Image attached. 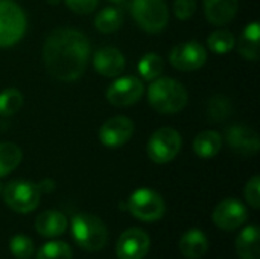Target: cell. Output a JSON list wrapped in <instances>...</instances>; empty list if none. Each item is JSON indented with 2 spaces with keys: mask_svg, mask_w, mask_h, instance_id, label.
<instances>
[{
  "mask_svg": "<svg viewBox=\"0 0 260 259\" xmlns=\"http://www.w3.org/2000/svg\"><path fill=\"white\" fill-rule=\"evenodd\" d=\"M12 256L17 259H29L34 255V243L26 235H15L9 241Z\"/></svg>",
  "mask_w": 260,
  "mask_h": 259,
  "instance_id": "29",
  "label": "cell"
},
{
  "mask_svg": "<svg viewBox=\"0 0 260 259\" xmlns=\"http://www.w3.org/2000/svg\"><path fill=\"white\" fill-rule=\"evenodd\" d=\"M260 234L259 227L251 224L245 227L236 238L235 247L241 259H260Z\"/></svg>",
  "mask_w": 260,
  "mask_h": 259,
  "instance_id": "19",
  "label": "cell"
},
{
  "mask_svg": "<svg viewBox=\"0 0 260 259\" xmlns=\"http://www.w3.org/2000/svg\"><path fill=\"white\" fill-rule=\"evenodd\" d=\"M183 139L175 128L163 127L152 133L148 140V156L154 163L165 165L172 162L181 151Z\"/></svg>",
  "mask_w": 260,
  "mask_h": 259,
  "instance_id": "6",
  "label": "cell"
},
{
  "mask_svg": "<svg viewBox=\"0 0 260 259\" xmlns=\"http://www.w3.org/2000/svg\"><path fill=\"white\" fill-rule=\"evenodd\" d=\"M64 2H66L67 8L78 15L91 14L99 5V0H64Z\"/></svg>",
  "mask_w": 260,
  "mask_h": 259,
  "instance_id": "32",
  "label": "cell"
},
{
  "mask_svg": "<svg viewBox=\"0 0 260 259\" xmlns=\"http://www.w3.org/2000/svg\"><path fill=\"white\" fill-rule=\"evenodd\" d=\"M207 114L215 122H222L232 114V102L227 96L216 95L207 104Z\"/></svg>",
  "mask_w": 260,
  "mask_h": 259,
  "instance_id": "27",
  "label": "cell"
},
{
  "mask_svg": "<svg viewBox=\"0 0 260 259\" xmlns=\"http://www.w3.org/2000/svg\"><path fill=\"white\" fill-rule=\"evenodd\" d=\"M134 134V122L126 116H113L99 128V140L104 147L114 150L123 147Z\"/></svg>",
  "mask_w": 260,
  "mask_h": 259,
  "instance_id": "11",
  "label": "cell"
},
{
  "mask_svg": "<svg viewBox=\"0 0 260 259\" xmlns=\"http://www.w3.org/2000/svg\"><path fill=\"white\" fill-rule=\"evenodd\" d=\"M27 20L20 5L12 0H0V47L17 44L26 34Z\"/></svg>",
  "mask_w": 260,
  "mask_h": 259,
  "instance_id": "5",
  "label": "cell"
},
{
  "mask_svg": "<svg viewBox=\"0 0 260 259\" xmlns=\"http://www.w3.org/2000/svg\"><path fill=\"white\" fill-rule=\"evenodd\" d=\"M90 58V41L85 34L72 27L53 29L43 46V61L50 76L58 81H75L82 76Z\"/></svg>",
  "mask_w": 260,
  "mask_h": 259,
  "instance_id": "1",
  "label": "cell"
},
{
  "mask_svg": "<svg viewBox=\"0 0 260 259\" xmlns=\"http://www.w3.org/2000/svg\"><path fill=\"white\" fill-rule=\"evenodd\" d=\"M145 95L143 81L137 76L117 78L107 90V101L114 107H129L142 99Z\"/></svg>",
  "mask_w": 260,
  "mask_h": 259,
  "instance_id": "10",
  "label": "cell"
},
{
  "mask_svg": "<svg viewBox=\"0 0 260 259\" xmlns=\"http://www.w3.org/2000/svg\"><path fill=\"white\" fill-rule=\"evenodd\" d=\"M35 229L40 235L47 238L59 237L67 229V218L59 211H44L37 217Z\"/></svg>",
  "mask_w": 260,
  "mask_h": 259,
  "instance_id": "17",
  "label": "cell"
},
{
  "mask_svg": "<svg viewBox=\"0 0 260 259\" xmlns=\"http://www.w3.org/2000/svg\"><path fill=\"white\" fill-rule=\"evenodd\" d=\"M129 12L139 27L149 34L161 32L169 21V9L165 0H133Z\"/></svg>",
  "mask_w": 260,
  "mask_h": 259,
  "instance_id": "4",
  "label": "cell"
},
{
  "mask_svg": "<svg viewBox=\"0 0 260 259\" xmlns=\"http://www.w3.org/2000/svg\"><path fill=\"white\" fill-rule=\"evenodd\" d=\"M195 11H197V0H175L174 2V14L181 21L190 20Z\"/></svg>",
  "mask_w": 260,
  "mask_h": 259,
  "instance_id": "31",
  "label": "cell"
},
{
  "mask_svg": "<svg viewBox=\"0 0 260 259\" xmlns=\"http://www.w3.org/2000/svg\"><path fill=\"white\" fill-rule=\"evenodd\" d=\"M72 234L76 244L87 252L101 250L108 240V232L101 218L91 214H76L72 218Z\"/></svg>",
  "mask_w": 260,
  "mask_h": 259,
  "instance_id": "3",
  "label": "cell"
},
{
  "mask_svg": "<svg viewBox=\"0 0 260 259\" xmlns=\"http://www.w3.org/2000/svg\"><path fill=\"white\" fill-rule=\"evenodd\" d=\"M169 63L180 72H195L207 63V50L198 41L180 43L171 50Z\"/></svg>",
  "mask_w": 260,
  "mask_h": 259,
  "instance_id": "9",
  "label": "cell"
},
{
  "mask_svg": "<svg viewBox=\"0 0 260 259\" xmlns=\"http://www.w3.org/2000/svg\"><path fill=\"white\" fill-rule=\"evenodd\" d=\"M5 203L18 214H29L37 209L41 197L38 185L27 180H12L2 191Z\"/></svg>",
  "mask_w": 260,
  "mask_h": 259,
  "instance_id": "7",
  "label": "cell"
},
{
  "mask_svg": "<svg viewBox=\"0 0 260 259\" xmlns=\"http://www.w3.org/2000/svg\"><path fill=\"white\" fill-rule=\"evenodd\" d=\"M72 249L67 243L50 241L37 252V259H72Z\"/></svg>",
  "mask_w": 260,
  "mask_h": 259,
  "instance_id": "28",
  "label": "cell"
},
{
  "mask_svg": "<svg viewBox=\"0 0 260 259\" xmlns=\"http://www.w3.org/2000/svg\"><path fill=\"white\" fill-rule=\"evenodd\" d=\"M23 160V153L12 142H0V179L11 174Z\"/></svg>",
  "mask_w": 260,
  "mask_h": 259,
  "instance_id": "23",
  "label": "cell"
},
{
  "mask_svg": "<svg viewBox=\"0 0 260 259\" xmlns=\"http://www.w3.org/2000/svg\"><path fill=\"white\" fill-rule=\"evenodd\" d=\"M137 70H139V75L142 76V79L151 82L163 75L165 61L158 53L149 52L140 58V61L137 64Z\"/></svg>",
  "mask_w": 260,
  "mask_h": 259,
  "instance_id": "24",
  "label": "cell"
},
{
  "mask_svg": "<svg viewBox=\"0 0 260 259\" xmlns=\"http://www.w3.org/2000/svg\"><path fill=\"white\" fill-rule=\"evenodd\" d=\"M207 250H209L207 237L198 229H192L186 232L180 240V252L187 259L203 258Z\"/></svg>",
  "mask_w": 260,
  "mask_h": 259,
  "instance_id": "21",
  "label": "cell"
},
{
  "mask_svg": "<svg viewBox=\"0 0 260 259\" xmlns=\"http://www.w3.org/2000/svg\"><path fill=\"white\" fill-rule=\"evenodd\" d=\"M38 189L40 191H44V192H50V191H53L55 189V183L52 182V180H43L40 185H38Z\"/></svg>",
  "mask_w": 260,
  "mask_h": 259,
  "instance_id": "33",
  "label": "cell"
},
{
  "mask_svg": "<svg viewBox=\"0 0 260 259\" xmlns=\"http://www.w3.org/2000/svg\"><path fill=\"white\" fill-rule=\"evenodd\" d=\"M260 26L257 21H253L250 24L245 26V29L242 31L238 43L235 44L238 47V52L241 56H244L245 60L250 61H257L260 55Z\"/></svg>",
  "mask_w": 260,
  "mask_h": 259,
  "instance_id": "18",
  "label": "cell"
},
{
  "mask_svg": "<svg viewBox=\"0 0 260 259\" xmlns=\"http://www.w3.org/2000/svg\"><path fill=\"white\" fill-rule=\"evenodd\" d=\"M93 66L96 72L105 78H117L125 70L126 61L117 47H102L93 55Z\"/></svg>",
  "mask_w": 260,
  "mask_h": 259,
  "instance_id": "15",
  "label": "cell"
},
{
  "mask_svg": "<svg viewBox=\"0 0 260 259\" xmlns=\"http://www.w3.org/2000/svg\"><path fill=\"white\" fill-rule=\"evenodd\" d=\"M59 0H49V3H58Z\"/></svg>",
  "mask_w": 260,
  "mask_h": 259,
  "instance_id": "35",
  "label": "cell"
},
{
  "mask_svg": "<svg viewBox=\"0 0 260 259\" xmlns=\"http://www.w3.org/2000/svg\"><path fill=\"white\" fill-rule=\"evenodd\" d=\"M245 200L247 203L253 208V209H259L260 208V177L254 176L248 180V183L245 185V191H244Z\"/></svg>",
  "mask_w": 260,
  "mask_h": 259,
  "instance_id": "30",
  "label": "cell"
},
{
  "mask_svg": "<svg viewBox=\"0 0 260 259\" xmlns=\"http://www.w3.org/2000/svg\"><path fill=\"white\" fill-rule=\"evenodd\" d=\"M236 38L229 29H216L207 38V46L213 53L225 55L235 49Z\"/></svg>",
  "mask_w": 260,
  "mask_h": 259,
  "instance_id": "25",
  "label": "cell"
},
{
  "mask_svg": "<svg viewBox=\"0 0 260 259\" xmlns=\"http://www.w3.org/2000/svg\"><path fill=\"white\" fill-rule=\"evenodd\" d=\"M122 24H123V12L116 5L104 8L102 11L98 12L94 18V26L102 34H113L119 31Z\"/></svg>",
  "mask_w": 260,
  "mask_h": 259,
  "instance_id": "22",
  "label": "cell"
},
{
  "mask_svg": "<svg viewBox=\"0 0 260 259\" xmlns=\"http://www.w3.org/2000/svg\"><path fill=\"white\" fill-rule=\"evenodd\" d=\"M222 148V136L215 130H204L193 139V151L201 159H212Z\"/></svg>",
  "mask_w": 260,
  "mask_h": 259,
  "instance_id": "20",
  "label": "cell"
},
{
  "mask_svg": "<svg viewBox=\"0 0 260 259\" xmlns=\"http://www.w3.org/2000/svg\"><path fill=\"white\" fill-rule=\"evenodd\" d=\"M24 98L23 93L14 87L5 89L3 92H0V116L2 118H9L14 116L15 113L20 111V108L23 107Z\"/></svg>",
  "mask_w": 260,
  "mask_h": 259,
  "instance_id": "26",
  "label": "cell"
},
{
  "mask_svg": "<svg viewBox=\"0 0 260 259\" xmlns=\"http://www.w3.org/2000/svg\"><path fill=\"white\" fill-rule=\"evenodd\" d=\"M108 2H111L113 5H123V3L128 2V0H108Z\"/></svg>",
  "mask_w": 260,
  "mask_h": 259,
  "instance_id": "34",
  "label": "cell"
},
{
  "mask_svg": "<svg viewBox=\"0 0 260 259\" xmlns=\"http://www.w3.org/2000/svg\"><path fill=\"white\" fill-rule=\"evenodd\" d=\"M151 247V240L146 232L140 229L125 231L116 244V255L119 259H143Z\"/></svg>",
  "mask_w": 260,
  "mask_h": 259,
  "instance_id": "13",
  "label": "cell"
},
{
  "mask_svg": "<svg viewBox=\"0 0 260 259\" xmlns=\"http://www.w3.org/2000/svg\"><path fill=\"white\" fill-rule=\"evenodd\" d=\"M225 140L232 151L239 156H254L259 153L260 142L257 133L245 125H232L225 131Z\"/></svg>",
  "mask_w": 260,
  "mask_h": 259,
  "instance_id": "14",
  "label": "cell"
},
{
  "mask_svg": "<svg viewBox=\"0 0 260 259\" xmlns=\"http://www.w3.org/2000/svg\"><path fill=\"white\" fill-rule=\"evenodd\" d=\"M238 6V0H204V14L212 24L225 26L235 18Z\"/></svg>",
  "mask_w": 260,
  "mask_h": 259,
  "instance_id": "16",
  "label": "cell"
},
{
  "mask_svg": "<svg viewBox=\"0 0 260 259\" xmlns=\"http://www.w3.org/2000/svg\"><path fill=\"white\" fill-rule=\"evenodd\" d=\"M131 215L140 221H157L165 214V200L158 192L149 188H140L131 194L126 203Z\"/></svg>",
  "mask_w": 260,
  "mask_h": 259,
  "instance_id": "8",
  "label": "cell"
},
{
  "mask_svg": "<svg viewBox=\"0 0 260 259\" xmlns=\"http://www.w3.org/2000/svg\"><path fill=\"white\" fill-rule=\"evenodd\" d=\"M212 218L216 227L232 232L245 224V221L248 220V212L244 203H241L239 200L225 198L215 208Z\"/></svg>",
  "mask_w": 260,
  "mask_h": 259,
  "instance_id": "12",
  "label": "cell"
},
{
  "mask_svg": "<svg viewBox=\"0 0 260 259\" xmlns=\"http://www.w3.org/2000/svg\"><path fill=\"white\" fill-rule=\"evenodd\" d=\"M148 101L155 111L161 114H175L187 105L189 93L180 81L160 76L151 81V85L148 87Z\"/></svg>",
  "mask_w": 260,
  "mask_h": 259,
  "instance_id": "2",
  "label": "cell"
}]
</instances>
